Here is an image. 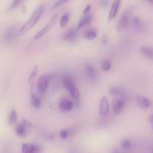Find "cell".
Listing matches in <instances>:
<instances>
[{"label": "cell", "mask_w": 153, "mask_h": 153, "mask_svg": "<svg viewBox=\"0 0 153 153\" xmlns=\"http://www.w3.org/2000/svg\"><path fill=\"white\" fill-rule=\"evenodd\" d=\"M44 6L43 5L39 6L33 12L30 19L25 24H24V25L22 27H20L19 32V35H22L25 32H26L27 31H28L29 30H30V29H32L38 22V20L40 19V18L41 17L42 15L44 13Z\"/></svg>", "instance_id": "cell-1"}, {"label": "cell", "mask_w": 153, "mask_h": 153, "mask_svg": "<svg viewBox=\"0 0 153 153\" xmlns=\"http://www.w3.org/2000/svg\"><path fill=\"white\" fill-rule=\"evenodd\" d=\"M131 15V10L130 8L127 9L123 11L117 24V30L118 32H123L128 27L130 23Z\"/></svg>", "instance_id": "cell-2"}, {"label": "cell", "mask_w": 153, "mask_h": 153, "mask_svg": "<svg viewBox=\"0 0 153 153\" xmlns=\"http://www.w3.org/2000/svg\"><path fill=\"white\" fill-rule=\"evenodd\" d=\"M59 17V15L58 14H55L53 16L51 19L50 20V21L47 23V25L38 32L36 33V34L35 35L34 38L35 39H38L44 36L45 34H47L51 29V28L55 25L56 22H57Z\"/></svg>", "instance_id": "cell-3"}, {"label": "cell", "mask_w": 153, "mask_h": 153, "mask_svg": "<svg viewBox=\"0 0 153 153\" xmlns=\"http://www.w3.org/2000/svg\"><path fill=\"white\" fill-rule=\"evenodd\" d=\"M20 29L18 25H13L9 27L4 33L3 37L4 42L6 43L12 42L16 38L17 35H19Z\"/></svg>", "instance_id": "cell-4"}, {"label": "cell", "mask_w": 153, "mask_h": 153, "mask_svg": "<svg viewBox=\"0 0 153 153\" xmlns=\"http://www.w3.org/2000/svg\"><path fill=\"white\" fill-rule=\"evenodd\" d=\"M126 103L124 97L119 96L118 98H115L112 100V109L115 114H119L123 110Z\"/></svg>", "instance_id": "cell-5"}, {"label": "cell", "mask_w": 153, "mask_h": 153, "mask_svg": "<svg viewBox=\"0 0 153 153\" xmlns=\"http://www.w3.org/2000/svg\"><path fill=\"white\" fill-rule=\"evenodd\" d=\"M50 75L45 74L41 76L37 81V88L40 92H44L47 88L50 80Z\"/></svg>", "instance_id": "cell-6"}, {"label": "cell", "mask_w": 153, "mask_h": 153, "mask_svg": "<svg viewBox=\"0 0 153 153\" xmlns=\"http://www.w3.org/2000/svg\"><path fill=\"white\" fill-rule=\"evenodd\" d=\"M109 109V104L108 99L106 96H103L99 102V115L101 117L106 116Z\"/></svg>", "instance_id": "cell-7"}, {"label": "cell", "mask_w": 153, "mask_h": 153, "mask_svg": "<svg viewBox=\"0 0 153 153\" xmlns=\"http://www.w3.org/2000/svg\"><path fill=\"white\" fill-rule=\"evenodd\" d=\"M22 151L23 153H39L41 152V148L33 143H23Z\"/></svg>", "instance_id": "cell-8"}, {"label": "cell", "mask_w": 153, "mask_h": 153, "mask_svg": "<svg viewBox=\"0 0 153 153\" xmlns=\"http://www.w3.org/2000/svg\"><path fill=\"white\" fill-rule=\"evenodd\" d=\"M132 24L134 28L139 32H144L146 30V24L137 17H134L133 18Z\"/></svg>", "instance_id": "cell-9"}, {"label": "cell", "mask_w": 153, "mask_h": 153, "mask_svg": "<svg viewBox=\"0 0 153 153\" xmlns=\"http://www.w3.org/2000/svg\"><path fill=\"white\" fill-rule=\"evenodd\" d=\"M77 30V29H76ZM74 28L71 29L63 35V39L70 42H75L78 39V33Z\"/></svg>", "instance_id": "cell-10"}, {"label": "cell", "mask_w": 153, "mask_h": 153, "mask_svg": "<svg viewBox=\"0 0 153 153\" xmlns=\"http://www.w3.org/2000/svg\"><path fill=\"white\" fill-rule=\"evenodd\" d=\"M121 3V0H115L111 5V10L108 15V22H110L116 16L118 8Z\"/></svg>", "instance_id": "cell-11"}, {"label": "cell", "mask_w": 153, "mask_h": 153, "mask_svg": "<svg viewBox=\"0 0 153 153\" xmlns=\"http://www.w3.org/2000/svg\"><path fill=\"white\" fill-rule=\"evenodd\" d=\"M93 19V14L88 13L85 14V15L81 19L79 22L78 25L76 29H79L85 26L88 25L90 24Z\"/></svg>", "instance_id": "cell-12"}, {"label": "cell", "mask_w": 153, "mask_h": 153, "mask_svg": "<svg viewBox=\"0 0 153 153\" xmlns=\"http://www.w3.org/2000/svg\"><path fill=\"white\" fill-rule=\"evenodd\" d=\"M73 108V103L66 99H62L59 104V108L62 112L69 111Z\"/></svg>", "instance_id": "cell-13"}, {"label": "cell", "mask_w": 153, "mask_h": 153, "mask_svg": "<svg viewBox=\"0 0 153 153\" xmlns=\"http://www.w3.org/2000/svg\"><path fill=\"white\" fill-rule=\"evenodd\" d=\"M137 103L138 106L143 109H146L149 108L151 105V100L145 96L138 97L137 99Z\"/></svg>", "instance_id": "cell-14"}, {"label": "cell", "mask_w": 153, "mask_h": 153, "mask_svg": "<svg viewBox=\"0 0 153 153\" xmlns=\"http://www.w3.org/2000/svg\"><path fill=\"white\" fill-rule=\"evenodd\" d=\"M15 132L18 136L25 137L27 134L28 128L23 123H22L17 125L15 128Z\"/></svg>", "instance_id": "cell-15"}, {"label": "cell", "mask_w": 153, "mask_h": 153, "mask_svg": "<svg viewBox=\"0 0 153 153\" xmlns=\"http://www.w3.org/2000/svg\"><path fill=\"white\" fill-rule=\"evenodd\" d=\"M141 54L146 57L148 59H149L151 60L153 58V50L152 48L147 46V45H142L139 48Z\"/></svg>", "instance_id": "cell-16"}, {"label": "cell", "mask_w": 153, "mask_h": 153, "mask_svg": "<svg viewBox=\"0 0 153 153\" xmlns=\"http://www.w3.org/2000/svg\"><path fill=\"white\" fill-rule=\"evenodd\" d=\"M85 70L87 75L91 79H94L96 75V72L94 67L90 64H87L85 67Z\"/></svg>", "instance_id": "cell-17"}, {"label": "cell", "mask_w": 153, "mask_h": 153, "mask_svg": "<svg viewBox=\"0 0 153 153\" xmlns=\"http://www.w3.org/2000/svg\"><path fill=\"white\" fill-rule=\"evenodd\" d=\"M63 84L64 87L69 91H70L71 89L75 87V85L73 80L69 76H66L63 78Z\"/></svg>", "instance_id": "cell-18"}, {"label": "cell", "mask_w": 153, "mask_h": 153, "mask_svg": "<svg viewBox=\"0 0 153 153\" xmlns=\"http://www.w3.org/2000/svg\"><path fill=\"white\" fill-rule=\"evenodd\" d=\"M30 103L33 107H35L36 108H39L41 107V100L38 96H36V95L32 93L30 94Z\"/></svg>", "instance_id": "cell-19"}, {"label": "cell", "mask_w": 153, "mask_h": 153, "mask_svg": "<svg viewBox=\"0 0 153 153\" xmlns=\"http://www.w3.org/2000/svg\"><path fill=\"white\" fill-rule=\"evenodd\" d=\"M97 36V31L96 29H90L84 33V38L88 40H92L94 39Z\"/></svg>", "instance_id": "cell-20"}, {"label": "cell", "mask_w": 153, "mask_h": 153, "mask_svg": "<svg viewBox=\"0 0 153 153\" xmlns=\"http://www.w3.org/2000/svg\"><path fill=\"white\" fill-rule=\"evenodd\" d=\"M109 92L112 96H114L116 97H119V96H121V94H123V90L118 87L114 86V87H112L109 88Z\"/></svg>", "instance_id": "cell-21"}, {"label": "cell", "mask_w": 153, "mask_h": 153, "mask_svg": "<svg viewBox=\"0 0 153 153\" xmlns=\"http://www.w3.org/2000/svg\"><path fill=\"white\" fill-rule=\"evenodd\" d=\"M69 17H70V14L69 13H65L61 17L60 19V25L62 27H63L66 26V25L68 23Z\"/></svg>", "instance_id": "cell-22"}, {"label": "cell", "mask_w": 153, "mask_h": 153, "mask_svg": "<svg viewBox=\"0 0 153 153\" xmlns=\"http://www.w3.org/2000/svg\"><path fill=\"white\" fill-rule=\"evenodd\" d=\"M17 119V114L15 110H12L9 116V123L10 125H14Z\"/></svg>", "instance_id": "cell-23"}, {"label": "cell", "mask_w": 153, "mask_h": 153, "mask_svg": "<svg viewBox=\"0 0 153 153\" xmlns=\"http://www.w3.org/2000/svg\"><path fill=\"white\" fill-rule=\"evenodd\" d=\"M38 66L37 65H34L32 69V71L30 74V76L29 77V82L32 81L36 76L38 72Z\"/></svg>", "instance_id": "cell-24"}, {"label": "cell", "mask_w": 153, "mask_h": 153, "mask_svg": "<svg viewBox=\"0 0 153 153\" xmlns=\"http://www.w3.org/2000/svg\"><path fill=\"white\" fill-rule=\"evenodd\" d=\"M70 94L72 96V97L75 99H78L80 97V93L79 90L75 87L72 89H71L70 91Z\"/></svg>", "instance_id": "cell-25"}, {"label": "cell", "mask_w": 153, "mask_h": 153, "mask_svg": "<svg viewBox=\"0 0 153 153\" xmlns=\"http://www.w3.org/2000/svg\"><path fill=\"white\" fill-rule=\"evenodd\" d=\"M111 68V62L109 60H106L103 62L101 66V69L103 71H108Z\"/></svg>", "instance_id": "cell-26"}, {"label": "cell", "mask_w": 153, "mask_h": 153, "mask_svg": "<svg viewBox=\"0 0 153 153\" xmlns=\"http://www.w3.org/2000/svg\"><path fill=\"white\" fill-rule=\"evenodd\" d=\"M131 146V141L127 138L124 139L121 142V146L124 149H128Z\"/></svg>", "instance_id": "cell-27"}, {"label": "cell", "mask_w": 153, "mask_h": 153, "mask_svg": "<svg viewBox=\"0 0 153 153\" xmlns=\"http://www.w3.org/2000/svg\"><path fill=\"white\" fill-rule=\"evenodd\" d=\"M24 0H13L12 4L10 5L9 9L10 10H13L15 8H16L17 7H18L21 3H22V2Z\"/></svg>", "instance_id": "cell-28"}, {"label": "cell", "mask_w": 153, "mask_h": 153, "mask_svg": "<svg viewBox=\"0 0 153 153\" xmlns=\"http://www.w3.org/2000/svg\"><path fill=\"white\" fill-rule=\"evenodd\" d=\"M59 135H60V137L62 139H66V138L68 137V131L67 129L66 128L62 129L60 131Z\"/></svg>", "instance_id": "cell-29"}, {"label": "cell", "mask_w": 153, "mask_h": 153, "mask_svg": "<svg viewBox=\"0 0 153 153\" xmlns=\"http://www.w3.org/2000/svg\"><path fill=\"white\" fill-rule=\"evenodd\" d=\"M110 2H111L110 0H100L99 4L101 7H102L103 8H106L108 6H109Z\"/></svg>", "instance_id": "cell-30"}, {"label": "cell", "mask_w": 153, "mask_h": 153, "mask_svg": "<svg viewBox=\"0 0 153 153\" xmlns=\"http://www.w3.org/2000/svg\"><path fill=\"white\" fill-rule=\"evenodd\" d=\"M69 0H58L54 5H53V8H56L58 7L65 3H66L67 2H68Z\"/></svg>", "instance_id": "cell-31"}, {"label": "cell", "mask_w": 153, "mask_h": 153, "mask_svg": "<svg viewBox=\"0 0 153 153\" xmlns=\"http://www.w3.org/2000/svg\"><path fill=\"white\" fill-rule=\"evenodd\" d=\"M101 42L103 45H105L108 43V36L106 33H104L101 38Z\"/></svg>", "instance_id": "cell-32"}, {"label": "cell", "mask_w": 153, "mask_h": 153, "mask_svg": "<svg viewBox=\"0 0 153 153\" xmlns=\"http://www.w3.org/2000/svg\"><path fill=\"white\" fill-rule=\"evenodd\" d=\"M90 10H91V6H90V5H88L85 8V9L84 10V11H83V14H86V13H89V11H90Z\"/></svg>", "instance_id": "cell-33"}, {"label": "cell", "mask_w": 153, "mask_h": 153, "mask_svg": "<svg viewBox=\"0 0 153 153\" xmlns=\"http://www.w3.org/2000/svg\"><path fill=\"white\" fill-rule=\"evenodd\" d=\"M148 120L151 123H152V121H153V116L152 114H151L149 117H148Z\"/></svg>", "instance_id": "cell-34"}, {"label": "cell", "mask_w": 153, "mask_h": 153, "mask_svg": "<svg viewBox=\"0 0 153 153\" xmlns=\"http://www.w3.org/2000/svg\"><path fill=\"white\" fill-rule=\"evenodd\" d=\"M147 1H148L150 4H151L153 3V0H147Z\"/></svg>", "instance_id": "cell-35"}, {"label": "cell", "mask_w": 153, "mask_h": 153, "mask_svg": "<svg viewBox=\"0 0 153 153\" xmlns=\"http://www.w3.org/2000/svg\"><path fill=\"white\" fill-rule=\"evenodd\" d=\"M114 153H119V152H114Z\"/></svg>", "instance_id": "cell-36"}, {"label": "cell", "mask_w": 153, "mask_h": 153, "mask_svg": "<svg viewBox=\"0 0 153 153\" xmlns=\"http://www.w3.org/2000/svg\"><path fill=\"white\" fill-rule=\"evenodd\" d=\"M22 153H23V152H22Z\"/></svg>", "instance_id": "cell-37"}]
</instances>
